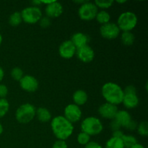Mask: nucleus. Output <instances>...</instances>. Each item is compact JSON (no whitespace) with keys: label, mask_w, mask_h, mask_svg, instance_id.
I'll use <instances>...</instances> for the list:
<instances>
[{"label":"nucleus","mask_w":148,"mask_h":148,"mask_svg":"<svg viewBox=\"0 0 148 148\" xmlns=\"http://www.w3.org/2000/svg\"><path fill=\"white\" fill-rule=\"evenodd\" d=\"M52 148H68V146L65 141L58 140L53 143Z\"/></svg>","instance_id":"31"},{"label":"nucleus","mask_w":148,"mask_h":148,"mask_svg":"<svg viewBox=\"0 0 148 148\" xmlns=\"http://www.w3.org/2000/svg\"><path fill=\"white\" fill-rule=\"evenodd\" d=\"M4 77V69L0 66V82L3 79Z\"/></svg>","instance_id":"38"},{"label":"nucleus","mask_w":148,"mask_h":148,"mask_svg":"<svg viewBox=\"0 0 148 148\" xmlns=\"http://www.w3.org/2000/svg\"><path fill=\"white\" fill-rule=\"evenodd\" d=\"M8 94V88L5 85L0 84V98H5Z\"/></svg>","instance_id":"33"},{"label":"nucleus","mask_w":148,"mask_h":148,"mask_svg":"<svg viewBox=\"0 0 148 148\" xmlns=\"http://www.w3.org/2000/svg\"><path fill=\"white\" fill-rule=\"evenodd\" d=\"M46 17L49 18H57L62 15L63 12V7L60 2L53 1L51 4L46 6L45 9Z\"/></svg>","instance_id":"14"},{"label":"nucleus","mask_w":148,"mask_h":148,"mask_svg":"<svg viewBox=\"0 0 148 148\" xmlns=\"http://www.w3.org/2000/svg\"><path fill=\"white\" fill-rule=\"evenodd\" d=\"M51 130L55 137L59 140H67L74 131L73 124L69 122L64 116H57L51 120Z\"/></svg>","instance_id":"1"},{"label":"nucleus","mask_w":148,"mask_h":148,"mask_svg":"<svg viewBox=\"0 0 148 148\" xmlns=\"http://www.w3.org/2000/svg\"><path fill=\"white\" fill-rule=\"evenodd\" d=\"M126 1H127L124 0V1H116V2L119 3V4H123V3H125Z\"/></svg>","instance_id":"42"},{"label":"nucleus","mask_w":148,"mask_h":148,"mask_svg":"<svg viewBox=\"0 0 148 148\" xmlns=\"http://www.w3.org/2000/svg\"><path fill=\"white\" fill-rule=\"evenodd\" d=\"M10 109V103L5 98H0V119L4 117Z\"/></svg>","instance_id":"25"},{"label":"nucleus","mask_w":148,"mask_h":148,"mask_svg":"<svg viewBox=\"0 0 148 148\" xmlns=\"http://www.w3.org/2000/svg\"><path fill=\"white\" fill-rule=\"evenodd\" d=\"M105 148H124V147L121 139L112 137L106 142Z\"/></svg>","instance_id":"22"},{"label":"nucleus","mask_w":148,"mask_h":148,"mask_svg":"<svg viewBox=\"0 0 148 148\" xmlns=\"http://www.w3.org/2000/svg\"><path fill=\"white\" fill-rule=\"evenodd\" d=\"M118 111L117 106L113 105L108 103L102 104L98 108V113L100 116L107 119H114Z\"/></svg>","instance_id":"13"},{"label":"nucleus","mask_w":148,"mask_h":148,"mask_svg":"<svg viewBox=\"0 0 148 148\" xmlns=\"http://www.w3.org/2000/svg\"><path fill=\"white\" fill-rule=\"evenodd\" d=\"M85 148H103V147L96 142L90 141L85 146Z\"/></svg>","instance_id":"34"},{"label":"nucleus","mask_w":148,"mask_h":148,"mask_svg":"<svg viewBox=\"0 0 148 148\" xmlns=\"http://www.w3.org/2000/svg\"><path fill=\"white\" fill-rule=\"evenodd\" d=\"M121 140H122L124 148H131L133 145L137 143V139L132 135H125V134H124Z\"/></svg>","instance_id":"24"},{"label":"nucleus","mask_w":148,"mask_h":148,"mask_svg":"<svg viewBox=\"0 0 148 148\" xmlns=\"http://www.w3.org/2000/svg\"><path fill=\"white\" fill-rule=\"evenodd\" d=\"M36 108L31 103H24L20 106L15 112L16 120L20 124H27L36 117Z\"/></svg>","instance_id":"5"},{"label":"nucleus","mask_w":148,"mask_h":148,"mask_svg":"<svg viewBox=\"0 0 148 148\" xmlns=\"http://www.w3.org/2000/svg\"><path fill=\"white\" fill-rule=\"evenodd\" d=\"M101 93L106 103L117 106L122 103L124 98V90L121 86L114 82L104 84L101 89Z\"/></svg>","instance_id":"2"},{"label":"nucleus","mask_w":148,"mask_h":148,"mask_svg":"<svg viewBox=\"0 0 148 148\" xmlns=\"http://www.w3.org/2000/svg\"><path fill=\"white\" fill-rule=\"evenodd\" d=\"M123 136H124V133H123V132L121 131V130H117V131L113 132L112 137H116V138L121 139V138H122Z\"/></svg>","instance_id":"37"},{"label":"nucleus","mask_w":148,"mask_h":148,"mask_svg":"<svg viewBox=\"0 0 148 148\" xmlns=\"http://www.w3.org/2000/svg\"><path fill=\"white\" fill-rule=\"evenodd\" d=\"M121 40L124 46H130L134 43L135 37H134V34L131 31L123 32L121 36Z\"/></svg>","instance_id":"21"},{"label":"nucleus","mask_w":148,"mask_h":148,"mask_svg":"<svg viewBox=\"0 0 148 148\" xmlns=\"http://www.w3.org/2000/svg\"><path fill=\"white\" fill-rule=\"evenodd\" d=\"M24 76L23 71L20 67H14L11 71V77L15 81H20Z\"/></svg>","instance_id":"27"},{"label":"nucleus","mask_w":148,"mask_h":148,"mask_svg":"<svg viewBox=\"0 0 148 148\" xmlns=\"http://www.w3.org/2000/svg\"><path fill=\"white\" fill-rule=\"evenodd\" d=\"M32 4L34 7H38V5H40L42 4L41 1H32Z\"/></svg>","instance_id":"39"},{"label":"nucleus","mask_w":148,"mask_h":148,"mask_svg":"<svg viewBox=\"0 0 148 148\" xmlns=\"http://www.w3.org/2000/svg\"><path fill=\"white\" fill-rule=\"evenodd\" d=\"M77 142L79 144L85 146L89 142H90V136L88 135L86 133L81 132L77 135Z\"/></svg>","instance_id":"28"},{"label":"nucleus","mask_w":148,"mask_h":148,"mask_svg":"<svg viewBox=\"0 0 148 148\" xmlns=\"http://www.w3.org/2000/svg\"><path fill=\"white\" fill-rule=\"evenodd\" d=\"M137 125H138V124H137V123L134 120L132 119V121H130V124L127 125V127H126V129H127V130H132H132H136V129L137 128Z\"/></svg>","instance_id":"36"},{"label":"nucleus","mask_w":148,"mask_h":148,"mask_svg":"<svg viewBox=\"0 0 148 148\" xmlns=\"http://www.w3.org/2000/svg\"><path fill=\"white\" fill-rule=\"evenodd\" d=\"M70 40L77 49L88 45V41H89V37L85 33L78 32V33L73 34Z\"/></svg>","instance_id":"15"},{"label":"nucleus","mask_w":148,"mask_h":148,"mask_svg":"<svg viewBox=\"0 0 148 148\" xmlns=\"http://www.w3.org/2000/svg\"><path fill=\"white\" fill-rule=\"evenodd\" d=\"M137 15L132 12H125L121 13L117 20V26L120 31L130 32L132 30L137 26Z\"/></svg>","instance_id":"4"},{"label":"nucleus","mask_w":148,"mask_h":148,"mask_svg":"<svg viewBox=\"0 0 148 148\" xmlns=\"http://www.w3.org/2000/svg\"><path fill=\"white\" fill-rule=\"evenodd\" d=\"M64 116L72 124L76 123L80 120L82 117V111L80 108L75 103L66 106L64 111Z\"/></svg>","instance_id":"9"},{"label":"nucleus","mask_w":148,"mask_h":148,"mask_svg":"<svg viewBox=\"0 0 148 148\" xmlns=\"http://www.w3.org/2000/svg\"><path fill=\"white\" fill-rule=\"evenodd\" d=\"M139 98L137 94H124L122 103L124 106L129 109L134 108L138 106Z\"/></svg>","instance_id":"17"},{"label":"nucleus","mask_w":148,"mask_h":148,"mask_svg":"<svg viewBox=\"0 0 148 148\" xmlns=\"http://www.w3.org/2000/svg\"><path fill=\"white\" fill-rule=\"evenodd\" d=\"M123 90L124 94H137V89L134 85H127Z\"/></svg>","instance_id":"32"},{"label":"nucleus","mask_w":148,"mask_h":148,"mask_svg":"<svg viewBox=\"0 0 148 148\" xmlns=\"http://www.w3.org/2000/svg\"><path fill=\"white\" fill-rule=\"evenodd\" d=\"M23 21L27 24H36L40 20L42 16V12L38 7H25L20 12Z\"/></svg>","instance_id":"6"},{"label":"nucleus","mask_w":148,"mask_h":148,"mask_svg":"<svg viewBox=\"0 0 148 148\" xmlns=\"http://www.w3.org/2000/svg\"><path fill=\"white\" fill-rule=\"evenodd\" d=\"M131 148H145V147L143 145L137 143V144H135L134 145H133Z\"/></svg>","instance_id":"40"},{"label":"nucleus","mask_w":148,"mask_h":148,"mask_svg":"<svg viewBox=\"0 0 148 148\" xmlns=\"http://www.w3.org/2000/svg\"><path fill=\"white\" fill-rule=\"evenodd\" d=\"M100 33L104 38L113 40L119 36L120 30L116 23L109 22L106 24L101 25L100 27Z\"/></svg>","instance_id":"8"},{"label":"nucleus","mask_w":148,"mask_h":148,"mask_svg":"<svg viewBox=\"0 0 148 148\" xmlns=\"http://www.w3.org/2000/svg\"><path fill=\"white\" fill-rule=\"evenodd\" d=\"M77 49L70 40H65L59 46V56L64 59H70L76 54Z\"/></svg>","instance_id":"11"},{"label":"nucleus","mask_w":148,"mask_h":148,"mask_svg":"<svg viewBox=\"0 0 148 148\" xmlns=\"http://www.w3.org/2000/svg\"><path fill=\"white\" fill-rule=\"evenodd\" d=\"M36 116L40 122L46 123L49 122L51 119V114L46 108L40 107L36 109Z\"/></svg>","instance_id":"19"},{"label":"nucleus","mask_w":148,"mask_h":148,"mask_svg":"<svg viewBox=\"0 0 148 148\" xmlns=\"http://www.w3.org/2000/svg\"><path fill=\"white\" fill-rule=\"evenodd\" d=\"M94 4L98 8L105 10V9L111 7L114 4V1L113 0H96V1H95Z\"/></svg>","instance_id":"26"},{"label":"nucleus","mask_w":148,"mask_h":148,"mask_svg":"<svg viewBox=\"0 0 148 148\" xmlns=\"http://www.w3.org/2000/svg\"><path fill=\"white\" fill-rule=\"evenodd\" d=\"M98 12V7L94 3L87 1L83 4L80 5L78 10V14L81 20L90 21L95 18Z\"/></svg>","instance_id":"7"},{"label":"nucleus","mask_w":148,"mask_h":148,"mask_svg":"<svg viewBox=\"0 0 148 148\" xmlns=\"http://www.w3.org/2000/svg\"><path fill=\"white\" fill-rule=\"evenodd\" d=\"M3 130H4V129H3V126L1 125V123H0V135H1V134H2Z\"/></svg>","instance_id":"41"},{"label":"nucleus","mask_w":148,"mask_h":148,"mask_svg":"<svg viewBox=\"0 0 148 148\" xmlns=\"http://www.w3.org/2000/svg\"><path fill=\"white\" fill-rule=\"evenodd\" d=\"M51 19L48 17H42L40 20H39V24H40V27L43 28H46V27H49L51 25Z\"/></svg>","instance_id":"30"},{"label":"nucleus","mask_w":148,"mask_h":148,"mask_svg":"<svg viewBox=\"0 0 148 148\" xmlns=\"http://www.w3.org/2000/svg\"><path fill=\"white\" fill-rule=\"evenodd\" d=\"M88 94L85 90H77L74 92L72 95V99L75 105L80 106L85 105L88 101Z\"/></svg>","instance_id":"18"},{"label":"nucleus","mask_w":148,"mask_h":148,"mask_svg":"<svg viewBox=\"0 0 148 148\" xmlns=\"http://www.w3.org/2000/svg\"><path fill=\"white\" fill-rule=\"evenodd\" d=\"M20 86L23 90L28 92H36L38 88V81L32 75H26L19 81Z\"/></svg>","instance_id":"10"},{"label":"nucleus","mask_w":148,"mask_h":148,"mask_svg":"<svg viewBox=\"0 0 148 148\" xmlns=\"http://www.w3.org/2000/svg\"><path fill=\"white\" fill-rule=\"evenodd\" d=\"M76 55L78 59L83 63H90L95 57L93 49L88 45L77 49Z\"/></svg>","instance_id":"12"},{"label":"nucleus","mask_w":148,"mask_h":148,"mask_svg":"<svg viewBox=\"0 0 148 148\" xmlns=\"http://www.w3.org/2000/svg\"><path fill=\"white\" fill-rule=\"evenodd\" d=\"M22 22H23V19H22L21 14L20 12H14L9 17V23L10 25L13 26V27L18 26Z\"/></svg>","instance_id":"23"},{"label":"nucleus","mask_w":148,"mask_h":148,"mask_svg":"<svg viewBox=\"0 0 148 148\" xmlns=\"http://www.w3.org/2000/svg\"><path fill=\"white\" fill-rule=\"evenodd\" d=\"M102 122L99 119L95 116H89L85 118L81 123V130L90 136L99 134L103 131Z\"/></svg>","instance_id":"3"},{"label":"nucleus","mask_w":148,"mask_h":148,"mask_svg":"<svg viewBox=\"0 0 148 148\" xmlns=\"http://www.w3.org/2000/svg\"><path fill=\"white\" fill-rule=\"evenodd\" d=\"M95 19H96L97 22L98 23H100L101 25H105L106 23H109L111 16H110L109 13L106 11V10H101V11L98 12Z\"/></svg>","instance_id":"20"},{"label":"nucleus","mask_w":148,"mask_h":148,"mask_svg":"<svg viewBox=\"0 0 148 148\" xmlns=\"http://www.w3.org/2000/svg\"><path fill=\"white\" fill-rule=\"evenodd\" d=\"M137 132L140 135L147 137L148 135V124L147 121H142L139 125H137Z\"/></svg>","instance_id":"29"},{"label":"nucleus","mask_w":148,"mask_h":148,"mask_svg":"<svg viewBox=\"0 0 148 148\" xmlns=\"http://www.w3.org/2000/svg\"><path fill=\"white\" fill-rule=\"evenodd\" d=\"M110 127H111V130H112L113 132L120 130V129H121V127L119 126V124L114 119H112V121H111V124H110Z\"/></svg>","instance_id":"35"},{"label":"nucleus","mask_w":148,"mask_h":148,"mask_svg":"<svg viewBox=\"0 0 148 148\" xmlns=\"http://www.w3.org/2000/svg\"><path fill=\"white\" fill-rule=\"evenodd\" d=\"M114 119L119 124L120 127L126 128L132 119L128 111L125 110H121V111H118Z\"/></svg>","instance_id":"16"},{"label":"nucleus","mask_w":148,"mask_h":148,"mask_svg":"<svg viewBox=\"0 0 148 148\" xmlns=\"http://www.w3.org/2000/svg\"><path fill=\"white\" fill-rule=\"evenodd\" d=\"M1 43H2V36H1V33H0V46H1Z\"/></svg>","instance_id":"43"}]
</instances>
